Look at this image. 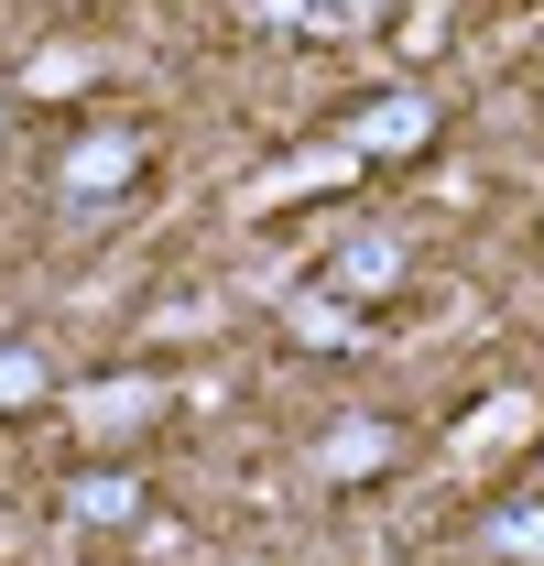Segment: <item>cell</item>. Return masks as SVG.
<instances>
[{
	"label": "cell",
	"mask_w": 544,
	"mask_h": 566,
	"mask_svg": "<svg viewBox=\"0 0 544 566\" xmlns=\"http://www.w3.org/2000/svg\"><path fill=\"white\" fill-rule=\"evenodd\" d=\"M523 424H534V392H490V403L469 415V447H512Z\"/></svg>",
	"instance_id": "cell-10"
},
{
	"label": "cell",
	"mask_w": 544,
	"mask_h": 566,
	"mask_svg": "<svg viewBox=\"0 0 544 566\" xmlns=\"http://www.w3.org/2000/svg\"><path fill=\"white\" fill-rule=\"evenodd\" d=\"M22 87H33V98H76V87H87V55H76V44H44V55L22 66Z\"/></svg>",
	"instance_id": "cell-11"
},
{
	"label": "cell",
	"mask_w": 544,
	"mask_h": 566,
	"mask_svg": "<svg viewBox=\"0 0 544 566\" xmlns=\"http://www.w3.org/2000/svg\"><path fill=\"white\" fill-rule=\"evenodd\" d=\"M393 458H404V436L381 415H348V424L316 436V480H370V469H393Z\"/></svg>",
	"instance_id": "cell-3"
},
{
	"label": "cell",
	"mask_w": 544,
	"mask_h": 566,
	"mask_svg": "<svg viewBox=\"0 0 544 566\" xmlns=\"http://www.w3.org/2000/svg\"><path fill=\"white\" fill-rule=\"evenodd\" d=\"M479 556H490V566H544V491L490 501V523H479Z\"/></svg>",
	"instance_id": "cell-4"
},
{
	"label": "cell",
	"mask_w": 544,
	"mask_h": 566,
	"mask_svg": "<svg viewBox=\"0 0 544 566\" xmlns=\"http://www.w3.org/2000/svg\"><path fill=\"white\" fill-rule=\"evenodd\" d=\"M153 403H164V381H87V392H76V424H98V436H132Z\"/></svg>",
	"instance_id": "cell-7"
},
{
	"label": "cell",
	"mask_w": 544,
	"mask_h": 566,
	"mask_svg": "<svg viewBox=\"0 0 544 566\" xmlns=\"http://www.w3.org/2000/svg\"><path fill=\"white\" fill-rule=\"evenodd\" d=\"M283 327H294L305 349H348V338H359V327H348V294H294Z\"/></svg>",
	"instance_id": "cell-9"
},
{
	"label": "cell",
	"mask_w": 544,
	"mask_h": 566,
	"mask_svg": "<svg viewBox=\"0 0 544 566\" xmlns=\"http://www.w3.org/2000/svg\"><path fill=\"white\" fill-rule=\"evenodd\" d=\"M338 142L359 164H370V153H425V142H436V98H425V87H393V98H370Z\"/></svg>",
	"instance_id": "cell-2"
},
{
	"label": "cell",
	"mask_w": 544,
	"mask_h": 566,
	"mask_svg": "<svg viewBox=\"0 0 544 566\" xmlns=\"http://www.w3.org/2000/svg\"><path fill=\"white\" fill-rule=\"evenodd\" d=\"M33 403H55V370H44V349L0 338V415H33Z\"/></svg>",
	"instance_id": "cell-8"
},
{
	"label": "cell",
	"mask_w": 544,
	"mask_h": 566,
	"mask_svg": "<svg viewBox=\"0 0 544 566\" xmlns=\"http://www.w3.org/2000/svg\"><path fill=\"white\" fill-rule=\"evenodd\" d=\"M142 501H153V491H142V469H76V480H66V512H76V523H142Z\"/></svg>",
	"instance_id": "cell-6"
},
{
	"label": "cell",
	"mask_w": 544,
	"mask_h": 566,
	"mask_svg": "<svg viewBox=\"0 0 544 566\" xmlns=\"http://www.w3.org/2000/svg\"><path fill=\"white\" fill-rule=\"evenodd\" d=\"M55 186L66 197H132L142 186V132H76L55 153Z\"/></svg>",
	"instance_id": "cell-1"
},
{
	"label": "cell",
	"mask_w": 544,
	"mask_h": 566,
	"mask_svg": "<svg viewBox=\"0 0 544 566\" xmlns=\"http://www.w3.org/2000/svg\"><path fill=\"white\" fill-rule=\"evenodd\" d=\"M316 22L327 33H359V22H381V0H316Z\"/></svg>",
	"instance_id": "cell-12"
},
{
	"label": "cell",
	"mask_w": 544,
	"mask_h": 566,
	"mask_svg": "<svg viewBox=\"0 0 544 566\" xmlns=\"http://www.w3.org/2000/svg\"><path fill=\"white\" fill-rule=\"evenodd\" d=\"M327 294H348V305H359V294H404V240H381V229H370V240H338Z\"/></svg>",
	"instance_id": "cell-5"
}]
</instances>
